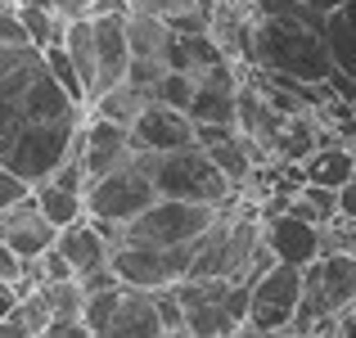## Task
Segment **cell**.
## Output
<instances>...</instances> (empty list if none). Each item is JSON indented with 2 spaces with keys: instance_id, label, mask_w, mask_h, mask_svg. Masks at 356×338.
<instances>
[{
  "instance_id": "1",
  "label": "cell",
  "mask_w": 356,
  "mask_h": 338,
  "mask_svg": "<svg viewBox=\"0 0 356 338\" xmlns=\"http://www.w3.org/2000/svg\"><path fill=\"white\" fill-rule=\"evenodd\" d=\"M77 99L63 95L36 45H0V167L36 185L63 167L81 131Z\"/></svg>"
},
{
  "instance_id": "2",
  "label": "cell",
  "mask_w": 356,
  "mask_h": 338,
  "mask_svg": "<svg viewBox=\"0 0 356 338\" xmlns=\"http://www.w3.org/2000/svg\"><path fill=\"white\" fill-rule=\"evenodd\" d=\"M248 63L275 81L325 86L334 77V59L325 45V27L298 23L280 14H252L248 23Z\"/></svg>"
},
{
  "instance_id": "3",
  "label": "cell",
  "mask_w": 356,
  "mask_h": 338,
  "mask_svg": "<svg viewBox=\"0 0 356 338\" xmlns=\"http://www.w3.org/2000/svg\"><path fill=\"white\" fill-rule=\"evenodd\" d=\"M136 163L149 172L158 199L203 203V208H230L235 203V185L212 167V158L199 145L172 149V154H136Z\"/></svg>"
},
{
  "instance_id": "4",
  "label": "cell",
  "mask_w": 356,
  "mask_h": 338,
  "mask_svg": "<svg viewBox=\"0 0 356 338\" xmlns=\"http://www.w3.org/2000/svg\"><path fill=\"white\" fill-rule=\"evenodd\" d=\"M356 307V252H334L302 266V303L293 316V334L307 338L316 330H334L343 312Z\"/></svg>"
},
{
  "instance_id": "5",
  "label": "cell",
  "mask_w": 356,
  "mask_h": 338,
  "mask_svg": "<svg viewBox=\"0 0 356 338\" xmlns=\"http://www.w3.org/2000/svg\"><path fill=\"white\" fill-rule=\"evenodd\" d=\"M221 208H203V203H181V199H154L136 221L118 230V243H149V248H176V243L199 239L212 225Z\"/></svg>"
},
{
  "instance_id": "6",
  "label": "cell",
  "mask_w": 356,
  "mask_h": 338,
  "mask_svg": "<svg viewBox=\"0 0 356 338\" xmlns=\"http://www.w3.org/2000/svg\"><path fill=\"white\" fill-rule=\"evenodd\" d=\"M81 199H86V217L95 225H113V230H122V225L136 221L158 194H154L149 172L131 158L127 167H118V172L86 181V194H81Z\"/></svg>"
},
{
  "instance_id": "7",
  "label": "cell",
  "mask_w": 356,
  "mask_h": 338,
  "mask_svg": "<svg viewBox=\"0 0 356 338\" xmlns=\"http://www.w3.org/2000/svg\"><path fill=\"white\" fill-rule=\"evenodd\" d=\"M194 248L190 243H176V248H149V243H113L108 248V266H113L122 289H172L190 275Z\"/></svg>"
},
{
  "instance_id": "8",
  "label": "cell",
  "mask_w": 356,
  "mask_h": 338,
  "mask_svg": "<svg viewBox=\"0 0 356 338\" xmlns=\"http://www.w3.org/2000/svg\"><path fill=\"white\" fill-rule=\"evenodd\" d=\"M298 303H302V271L275 261L248 284V325L261 334L293 330Z\"/></svg>"
},
{
  "instance_id": "9",
  "label": "cell",
  "mask_w": 356,
  "mask_h": 338,
  "mask_svg": "<svg viewBox=\"0 0 356 338\" xmlns=\"http://www.w3.org/2000/svg\"><path fill=\"white\" fill-rule=\"evenodd\" d=\"M68 154L81 163L86 181H95V176H108V172H118V167H127L131 158H136V140H131L127 127H113V122H104V118H90V122H81V131L72 136Z\"/></svg>"
},
{
  "instance_id": "10",
  "label": "cell",
  "mask_w": 356,
  "mask_h": 338,
  "mask_svg": "<svg viewBox=\"0 0 356 338\" xmlns=\"http://www.w3.org/2000/svg\"><path fill=\"white\" fill-rule=\"evenodd\" d=\"M261 243L275 261L284 266H312L321 257V225L293 217V212H280V208H261Z\"/></svg>"
},
{
  "instance_id": "11",
  "label": "cell",
  "mask_w": 356,
  "mask_h": 338,
  "mask_svg": "<svg viewBox=\"0 0 356 338\" xmlns=\"http://www.w3.org/2000/svg\"><path fill=\"white\" fill-rule=\"evenodd\" d=\"M239 81L243 72L230 68L226 63H217V68L199 72L194 77V99L190 108H185V118L194 122V127H226V131H239L235 127V95H239Z\"/></svg>"
},
{
  "instance_id": "12",
  "label": "cell",
  "mask_w": 356,
  "mask_h": 338,
  "mask_svg": "<svg viewBox=\"0 0 356 338\" xmlns=\"http://www.w3.org/2000/svg\"><path fill=\"white\" fill-rule=\"evenodd\" d=\"M136 140V154H172V149H190L194 145V122L181 108L167 104H145L131 127Z\"/></svg>"
},
{
  "instance_id": "13",
  "label": "cell",
  "mask_w": 356,
  "mask_h": 338,
  "mask_svg": "<svg viewBox=\"0 0 356 338\" xmlns=\"http://www.w3.org/2000/svg\"><path fill=\"white\" fill-rule=\"evenodd\" d=\"M54 234H59V230L36 212L32 194H27L23 203H14V208H5V234H0V243H5L18 261H36L54 243Z\"/></svg>"
},
{
  "instance_id": "14",
  "label": "cell",
  "mask_w": 356,
  "mask_h": 338,
  "mask_svg": "<svg viewBox=\"0 0 356 338\" xmlns=\"http://www.w3.org/2000/svg\"><path fill=\"white\" fill-rule=\"evenodd\" d=\"M54 248L63 252V261H68L72 280H86V275H95V271L108 266V248H113V243H108L104 230H99V225L86 217V221L63 225V230L54 234Z\"/></svg>"
},
{
  "instance_id": "15",
  "label": "cell",
  "mask_w": 356,
  "mask_h": 338,
  "mask_svg": "<svg viewBox=\"0 0 356 338\" xmlns=\"http://www.w3.org/2000/svg\"><path fill=\"white\" fill-rule=\"evenodd\" d=\"M158 334H163V321H158L154 293H145V289H122L104 338H158Z\"/></svg>"
},
{
  "instance_id": "16",
  "label": "cell",
  "mask_w": 356,
  "mask_h": 338,
  "mask_svg": "<svg viewBox=\"0 0 356 338\" xmlns=\"http://www.w3.org/2000/svg\"><path fill=\"white\" fill-rule=\"evenodd\" d=\"M298 172H302V185H325V190H339L343 181H352L356 172V158L348 145H339V140H325L321 149H312V154L298 163Z\"/></svg>"
},
{
  "instance_id": "17",
  "label": "cell",
  "mask_w": 356,
  "mask_h": 338,
  "mask_svg": "<svg viewBox=\"0 0 356 338\" xmlns=\"http://www.w3.org/2000/svg\"><path fill=\"white\" fill-rule=\"evenodd\" d=\"M325 45H330L334 72L356 81V0H343L325 14Z\"/></svg>"
},
{
  "instance_id": "18",
  "label": "cell",
  "mask_w": 356,
  "mask_h": 338,
  "mask_svg": "<svg viewBox=\"0 0 356 338\" xmlns=\"http://www.w3.org/2000/svg\"><path fill=\"white\" fill-rule=\"evenodd\" d=\"M199 149L212 158V167L235 185V194L252 181V172H257V154H252V145L239 136V131H235V136H226V140H212V145H199Z\"/></svg>"
},
{
  "instance_id": "19",
  "label": "cell",
  "mask_w": 356,
  "mask_h": 338,
  "mask_svg": "<svg viewBox=\"0 0 356 338\" xmlns=\"http://www.w3.org/2000/svg\"><path fill=\"white\" fill-rule=\"evenodd\" d=\"M32 203L54 230H63V225H72V221H86V199H81L77 190L54 185V181H36L32 185Z\"/></svg>"
},
{
  "instance_id": "20",
  "label": "cell",
  "mask_w": 356,
  "mask_h": 338,
  "mask_svg": "<svg viewBox=\"0 0 356 338\" xmlns=\"http://www.w3.org/2000/svg\"><path fill=\"white\" fill-rule=\"evenodd\" d=\"M59 45H63V54L72 59V68H77L81 86H86V104H90V95H95V77H99V63H95V27H90V18L63 27V41Z\"/></svg>"
},
{
  "instance_id": "21",
  "label": "cell",
  "mask_w": 356,
  "mask_h": 338,
  "mask_svg": "<svg viewBox=\"0 0 356 338\" xmlns=\"http://www.w3.org/2000/svg\"><path fill=\"white\" fill-rule=\"evenodd\" d=\"M167 41H172V27H167L163 18L127 14V50H131V59H158L163 63Z\"/></svg>"
},
{
  "instance_id": "22",
  "label": "cell",
  "mask_w": 356,
  "mask_h": 338,
  "mask_svg": "<svg viewBox=\"0 0 356 338\" xmlns=\"http://www.w3.org/2000/svg\"><path fill=\"white\" fill-rule=\"evenodd\" d=\"M293 217L312 221V225H330L339 221V190H325V185H298L293 194H289V208Z\"/></svg>"
},
{
  "instance_id": "23",
  "label": "cell",
  "mask_w": 356,
  "mask_h": 338,
  "mask_svg": "<svg viewBox=\"0 0 356 338\" xmlns=\"http://www.w3.org/2000/svg\"><path fill=\"white\" fill-rule=\"evenodd\" d=\"M90 118H104V122H113V127H136V118H140V108H145V95H136V90L122 81V86L113 90H104V95H95L90 99Z\"/></svg>"
},
{
  "instance_id": "24",
  "label": "cell",
  "mask_w": 356,
  "mask_h": 338,
  "mask_svg": "<svg viewBox=\"0 0 356 338\" xmlns=\"http://www.w3.org/2000/svg\"><path fill=\"white\" fill-rule=\"evenodd\" d=\"M14 14L18 23H23L27 41L36 45V50H45V45H59L63 41V23L50 14L45 5H36V0H14Z\"/></svg>"
},
{
  "instance_id": "25",
  "label": "cell",
  "mask_w": 356,
  "mask_h": 338,
  "mask_svg": "<svg viewBox=\"0 0 356 338\" xmlns=\"http://www.w3.org/2000/svg\"><path fill=\"white\" fill-rule=\"evenodd\" d=\"M122 298V284L113 289H95V293H86V303H81V325L90 330V338H104L108 321H113V307Z\"/></svg>"
},
{
  "instance_id": "26",
  "label": "cell",
  "mask_w": 356,
  "mask_h": 338,
  "mask_svg": "<svg viewBox=\"0 0 356 338\" xmlns=\"http://www.w3.org/2000/svg\"><path fill=\"white\" fill-rule=\"evenodd\" d=\"M45 303H50L54 321H81V303H86V289L77 280H59V284H41Z\"/></svg>"
},
{
  "instance_id": "27",
  "label": "cell",
  "mask_w": 356,
  "mask_h": 338,
  "mask_svg": "<svg viewBox=\"0 0 356 338\" xmlns=\"http://www.w3.org/2000/svg\"><path fill=\"white\" fill-rule=\"evenodd\" d=\"M41 59H45V68H50V77L63 86V95L77 99V104L86 108V86H81V77H77V68H72V59L63 54V45H45Z\"/></svg>"
},
{
  "instance_id": "28",
  "label": "cell",
  "mask_w": 356,
  "mask_h": 338,
  "mask_svg": "<svg viewBox=\"0 0 356 338\" xmlns=\"http://www.w3.org/2000/svg\"><path fill=\"white\" fill-rule=\"evenodd\" d=\"M194 99V72H163L158 86L149 90V104H167V108H190Z\"/></svg>"
},
{
  "instance_id": "29",
  "label": "cell",
  "mask_w": 356,
  "mask_h": 338,
  "mask_svg": "<svg viewBox=\"0 0 356 338\" xmlns=\"http://www.w3.org/2000/svg\"><path fill=\"white\" fill-rule=\"evenodd\" d=\"M9 316H14L18 325H27V330H32L36 338H41V334H45V325L54 321V316H50V303H45V293H41V289L23 293V298L14 303V312H9Z\"/></svg>"
},
{
  "instance_id": "30",
  "label": "cell",
  "mask_w": 356,
  "mask_h": 338,
  "mask_svg": "<svg viewBox=\"0 0 356 338\" xmlns=\"http://www.w3.org/2000/svg\"><path fill=\"white\" fill-rule=\"evenodd\" d=\"M154 307H158V321H163V330H185V312H181V298H176V289H154Z\"/></svg>"
},
{
  "instance_id": "31",
  "label": "cell",
  "mask_w": 356,
  "mask_h": 338,
  "mask_svg": "<svg viewBox=\"0 0 356 338\" xmlns=\"http://www.w3.org/2000/svg\"><path fill=\"white\" fill-rule=\"evenodd\" d=\"M27 194H32V185L18 181L14 172H5V167H0V208H14V203L27 199Z\"/></svg>"
},
{
  "instance_id": "32",
  "label": "cell",
  "mask_w": 356,
  "mask_h": 338,
  "mask_svg": "<svg viewBox=\"0 0 356 338\" xmlns=\"http://www.w3.org/2000/svg\"><path fill=\"white\" fill-rule=\"evenodd\" d=\"M339 221L356 225V172H352V181L339 185Z\"/></svg>"
},
{
  "instance_id": "33",
  "label": "cell",
  "mask_w": 356,
  "mask_h": 338,
  "mask_svg": "<svg viewBox=\"0 0 356 338\" xmlns=\"http://www.w3.org/2000/svg\"><path fill=\"white\" fill-rule=\"evenodd\" d=\"M41 338H90V330L81 321H50Z\"/></svg>"
},
{
  "instance_id": "34",
  "label": "cell",
  "mask_w": 356,
  "mask_h": 338,
  "mask_svg": "<svg viewBox=\"0 0 356 338\" xmlns=\"http://www.w3.org/2000/svg\"><path fill=\"white\" fill-rule=\"evenodd\" d=\"M131 0H90V18H127Z\"/></svg>"
},
{
  "instance_id": "35",
  "label": "cell",
  "mask_w": 356,
  "mask_h": 338,
  "mask_svg": "<svg viewBox=\"0 0 356 338\" xmlns=\"http://www.w3.org/2000/svg\"><path fill=\"white\" fill-rule=\"evenodd\" d=\"M18 275H23V261L14 257V252L0 243V280H9V284H18Z\"/></svg>"
},
{
  "instance_id": "36",
  "label": "cell",
  "mask_w": 356,
  "mask_h": 338,
  "mask_svg": "<svg viewBox=\"0 0 356 338\" xmlns=\"http://www.w3.org/2000/svg\"><path fill=\"white\" fill-rule=\"evenodd\" d=\"M0 338H36V334L27 330V325H18L14 316H5V321H0Z\"/></svg>"
},
{
  "instance_id": "37",
  "label": "cell",
  "mask_w": 356,
  "mask_h": 338,
  "mask_svg": "<svg viewBox=\"0 0 356 338\" xmlns=\"http://www.w3.org/2000/svg\"><path fill=\"white\" fill-rule=\"evenodd\" d=\"M302 5H312V9H321V14H330V9L343 5V0H302Z\"/></svg>"
},
{
  "instance_id": "38",
  "label": "cell",
  "mask_w": 356,
  "mask_h": 338,
  "mask_svg": "<svg viewBox=\"0 0 356 338\" xmlns=\"http://www.w3.org/2000/svg\"><path fill=\"white\" fill-rule=\"evenodd\" d=\"M158 338H190V334H185V330H163Z\"/></svg>"
},
{
  "instance_id": "39",
  "label": "cell",
  "mask_w": 356,
  "mask_h": 338,
  "mask_svg": "<svg viewBox=\"0 0 356 338\" xmlns=\"http://www.w3.org/2000/svg\"><path fill=\"white\" fill-rule=\"evenodd\" d=\"M307 338H334V330H316V334H307Z\"/></svg>"
},
{
  "instance_id": "40",
  "label": "cell",
  "mask_w": 356,
  "mask_h": 338,
  "mask_svg": "<svg viewBox=\"0 0 356 338\" xmlns=\"http://www.w3.org/2000/svg\"><path fill=\"white\" fill-rule=\"evenodd\" d=\"M348 140H352V158H356V131H352V136H348Z\"/></svg>"
},
{
  "instance_id": "41",
  "label": "cell",
  "mask_w": 356,
  "mask_h": 338,
  "mask_svg": "<svg viewBox=\"0 0 356 338\" xmlns=\"http://www.w3.org/2000/svg\"><path fill=\"white\" fill-rule=\"evenodd\" d=\"M190 338H217V334H190Z\"/></svg>"
}]
</instances>
